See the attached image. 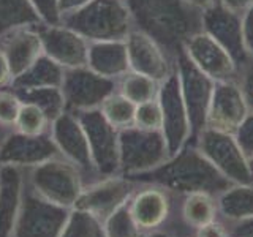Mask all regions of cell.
Instances as JSON below:
<instances>
[{
  "mask_svg": "<svg viewBox=\"0 0 253 237\" xmlns=\"http://www.w3.org/2000/svg\"><path fill=\"white\" fill-rule=\"evenodd\" d=\"M142 237H169V236L162 234V233H154V234H150V236H142Z\"/></svg>",
  "mask_w": 253,
  "mask_h": 237,
  "instance_id": "cell-47",
  "label": "cell"
},
{
  "mask_svg": "<svg viewBox=\"0 0 253 237\" xmlns=\"http://www.w3.org/2000/svg\"><path fill=\"white\" fill-rule=\"evenodd\" d=\"M60 26L71 29L87 41L125 40L134 29L124 0H92L75 11L62 14Z\"/></svg>",
  "mask_w": 253,
  "mask_h": 237,
  "instance_id": "cell-3",
  "label": "cell"
},
{
  "mask_svg": "<svg viewBox=\"0 0 253 237\" xmlns=\"http://www.w3.org/2000/svg\"><path fill=\"white\" fill-rule=\"evenodd\" d=\"M38 29L19 27L0 37V47L8 60L11 81L22 75L40 55L44 54Z\"/></svg>",
  "mask_w": 253,
  "mask_h": 237,
  "instance_id": "cell-20",
  "label": "cell"
},
{
  "mask_svg": "<svg viewBox=\"0 0 253 237\" xmlns=\"http://www.w3.org/2000/svg\"><path fill=\"white\" fill-rule=\"evenodd\" d=\"M29 185L43 199L73 209L84 190L81 172L63 157H55L29 168Z\"/></svg>",
  "mask_w": 253,
  "mask_h": 237,
  "instance_id": "cell-4",
  "label": "cell"
},
{
  "mask_svg": "<svg viewBox=\"0 0 253 237\" xmlns=\"http://www.w3.org/2000/svg\"><path fill=\"white\" fill-rule=\"evenodd\" d=\"M70 210L38 196L26 179L21 209L11 237H59Z\"/></svg>",
  "mask_w": 253,
  "mask_h": 237,
  "instance_id": "cell-9",
  "label": "cell"
},
{
  "mask_svg": "<svg viewBox=\"0 0 253 237\" xmlns=\"http://www.w3.org/2000/svg\"><path fill=\"white\" fill-rule=\"evenodd\" d=\"M59 237H106L103 221L92 213L71 209Z\"/></svg>",
  "mask_w": 253,
  "mask_h": 237,
  "instance_id": "cell-29",
  "label": "cell"
},
{
  "mask_svg": "<svg viewBox=\"0 0 253 237\" xmlns=\"http://www.w3.org/2000/svg\"><path fill=\"white\" fill-rule=\"evenodd\" d=\"M128 205L134 221L144 231L163 223L168 213V196L162 192V188H157V185L149 187L134 195L128 201Z\"/></svg>",
  "mask_w": 253,
  "mask_h": 237,
  "instance_id": "cell-23",
  "label": "cell"
},
{
  "mask_svg": "<svg viewBox=\"0 0 253 237\" xmlns=\"http://www.w3.org/2000/svg\"><path fill=\"white\" fill-rule=\"evenodd\" d=\"M188 3H192L193 6L200 8V10H204V8H208L209 5H212L215 0H187Z\"/></svg>",
  "mask_w": 253,
  "mask_h": 237,
  "instance_id": "cell-45",
  "label": "cell"
},
{
  "mask_svg": "<svg viewBox=\"0 0 253 237\" xmlns=\"http://www.w3.org/2000/svg\"><path fill=\"white\" fill-rule=\"evenodd\" d=\"M220 210L231 220L253 217V184L233 185L218 196Z\"/></svg>",
  "mask_w": 253,
  "mask_h": 237,
  "instance_id": "cell-28",
  "label": "cell"
},
{
  "mask_svg": "<svg viewBox=\"0 0 253 237\" xmlns=\"http://www.w3.org/2000/svg\"><path fill=\"white\" fill-rule=\"evenodd\" d=\"M14 126L16 131L22 134L38 136V134L47 133V126H51V122L38 106L32 105V103H21L18 120Z\"/></svg>",
  "mask_w": 253,
  "mask_h": 237,
  "instance_id": "cell-33",
  "label": "cell"
},
{
  "mask_svg": "<svg viewBox=\"0 0 253 237\" xmlns=\"http://www.w3.org/2000/svg\"><path fill=\"white\" fill-rule=\"evenodd\" d=\"M234 226L229 229L228 236L229 237H253V217L234 220Z\"/></svg>",
  "mask_w": 253,
  "mask_h": 237,
  "instance_id": "cell-39",
  "label": "cell"
},
{
  "mask_svg": "<svg viewBox=\"0 0 253 237\" xmlns=\"http://www.w3.org/2000/svg\"><path fill=\"white\" fill-rule=\"evenodd\" d=\"M106 237H142V229L134 221L128 202L121 205L103 223Z\"/></svg>",
  "mask_w": 253,
  "mask_h": 237,
  "instance_id": "cell-32",
  "label": "cell"
},
{
  "mask_svg": "<svg viewBox=\"0 0 253 237\" xmlns=\"http://www.w3.org/2000/svg\"><path fill=\"white\" fill-rule=\"evenodd\" d=\"M133 26L150 37L174 63L184 46L203 30V10L187 0H124Z\"/></svg>",
  "mask_w": 253,
  "mask_h": 237,
  "instance_id": "cell-1",
  "label": "cell"
},
{
  "mask_svg": "<svg viewBox=\"0 0 253 237\" xmlns=\"http://www.w3.org/2000/svg\"><path fill=\"white\" fill-rule=\"evenodd\" d=\"M21 109V100L13 90H0V126H14Z\"/></svg>",
  "mask_w": 253,
  "mask_h": 237,
  "instance_id": "cell-35",
  "label": "cell"
},
{
  "mask_svg": "<svg viewBox=\"0 0 253 237\" xmlns=\"http://www.w3.org/2000/svg\"><path fill=\"white\" fill-rule=\"evenodd\" d=\"M134 185L136 184L125 176H114L92 182L89 187H84L73 209L89 212L105 223L111 213L130 201Z\"/></svg>",
  "mask_w": 253,
  "mask_h": 237,
  "instance_id": "cell-13",
  "label": "cell"
},
{
  "mask_svg": "<svg viewBox=\"0 0 253 237\" xmlns=\"http://www.w3.org/2000/svg\"><path fill=\"white\" fill-rule=\"evenodd\" d=\"M134 125L146 130H162V109L157 98L136 106Z\"/></svg>",
  "mask_w": 253,
  "mask_h": 237,
  "instance_id": "cell-34",
  "label": "cell"
},
{
  "mask_svg": "<svg viewBox=\"0 0 253 237\" xmlns=\"http://www.w3.org/2000/svg\"><path fill=\"white\" fill-rule=\"evenodd\" d=\"M24 169L0 163V237H11L14 229L26 187Z\"/></svg>",
  "mask_w": 253,
  "mask_h": 237,
  "instance_id": "cell-21",
  "label": "cell"
},
{
  "mask_svg": "<svg viewBox=\"0 0 253 237\" xmlns=\"http://www.w3.org/2000/svg\"><path fill=\"white\" fill-rule=\"evenodd\" d=\"M249 169H250V176H252V184H253V157L249 158Z\"/></svg>",
  "mask_w": 253,
  "mask_h": 237,
  "instance_id": "cell-46",
  "label": "cell"
},
{
  "mask_svg": "<svg viewBox=\"0 0 253 237\" xmlns=\"http://www.w3.org/2000/svg\"><path fill=\"white\" fill-rule=\"evenodd\" d=\"M184 52L212 81H239L236 62L206 32H198L184 46Z\"/></svg>",
  "mask_w": 253,
  "mask_h": 237,
  "instance_id": "cell-16",
  "label": "cell"
},
{
  "mask_svg": "<svg viewBox=\"0 0 253 237\" xmlns=\"http://www.w3.org/2000/svg\"><path fill=\"white\" fill-rule=\"evenodd\" d=\"M101 113L108 118V122L116 126L117 130L126 128V126L134 125V113H136V105L131 103L128 98L119 92H114L113 95L101 103Z\"/></svg>",
  "mask_w": 253,
  "mask_h": 237,
  "instance_id": "cell-30",
  "label": "cell"
},
{
  "mask_svg": "<svg viewBox=\"0 0 253 237\" xmlns=\"http://www.w3.org/2000/svg\"><path fill=\"white\" fill-rule=\"evenodd\" d=\"M249 113L250 108L239 81L215 82L208 113V126L234 134Z\"/></svg>",
  "mask_w": 253,
  "mask_h": 237,
  "instance_id": "cell-14",
  "label": "cell"
},
{
  "mask_svg": "<svg viewBox=\"0 0 253 237\" xmlns=\"http://www.w3.org/2000/svg\"><path fill=\"white\" fill-rule=\"evenodd\" d=\"M92 0H59V8H60V14H65L70 11H75L78 8H81L87 5Z\"/></svg>",
  "mask_w": 253,
  "mask_h": 237,
  "instance_id": "cell-42",
  "label": "cell"
},
{
  "mask_svg": "<svg viewBox=\"0 0 253 237\" xmlns=\"http://www.w3.org/2000/svg\"><path fill=\"white\" fill-rule=\"evenodd\" d=\"M63 71L65 68L60 67L46 54L32 63L22 75L14 78L11 81L13 89H37V87H62Z\"/></svg>",
  "mask_w": 253,
  "mask_h": 237,
  "instance_id": "cell-24",
  "label": "cell"
},
{
  "mask_svg": "<svg viewBox=\"0 0 253 237\" xmlns=\"http://www.w3.org/2000/svg\"><path fill=\"white\" fill-rule=\"evenodd\" d=\"M157 100L162 109V133L166 139L169 157H172L188 144L192 136L187 106L180 92L176 68L163 82H160Z\"/></svg>",
  "mask_w": 253,
  "mask_h": 237,
  "instance_id": "cell-12",
  "label": "cell"
},
{
  "mask_svg": "<svg viewBox=\"0 0 253 237\" xmlns=\"http://www.w3.org/2000/svg\"><path fill=\"white\" fill-rule=\"evenodd\" d=\"M242 35L245 49L253 62V5L242 13Z\"/></svg>",
  "mask_w": 253,
  "mask_h": 237,
  "instance_id": "cell-38",
  "label": "cell"
},
{
  "mask_svg": "<svg viewBox=\"0 0 253 237\" xmlns=\"http://www.w3.org/2000/svg\"><path fill=\"white\" fill-rule=\"evenodd\" d=\"M169 158L162 130H146L136 125L119 130V163L121 176L144 172Z\"/></svg>",
  "mask_w": 253,
  "mask_h": 237,
  "instance_id": "cell-5",
  "label": "cell"
},
{
  "mask_svg": "<svg viewBox=\"0 0 253 237\" xmlns=\"http://www.w3.org/2000/svg\"><path fill=\"white\" fill-rule=\"evenodd\" d=\"M87 67L105 78L117 79L130 71L125 40L89 41Z\"/></svg>",
  "mask_w": 253,
  "mask_h": 237,
  "instance_id": "cell-22",
  "label": "cell"
},
{
  "mask_svg": "<svg viewBox=\"0 0 253 237\" xmlns=\"http://www.w3.org/2000/svg\"><path fill=\"white\" fill-rule=\"evenodd\" d=\"M225 6H228L229 10L237 11V13H244L247 8H250L253 5V0H220Z\"/></svg>",
  "mask_w": 253,
  "mask_h": 237,
  "instance_id": "cell-43",
  "label": "cell"
},
{
  "mask_svg": "<svg viewBox=\"0 0 253 237\" xmlns=\"http://www.w3.org/2000/svg\"><path fill=\"white\" fill-rule=\"evenodd\" d=\"M174 68H176V73L179 76L180 92L188 113L190 133H192L190 142H195L198 134L208 126V113L215 81H212L208 75H204L188 59V55L184 51L174 60Z\"/></svg>",
  "mask_w": 253,
  "mask_h": 237,
  "instance_id": "cell-8",
  "label": "cell"
},
{
  "mask_svg": "<svg viewBox=\"0 0 253 237\" xmlns=\"http://www.w3.org/2000/svg\"><path fill=\"white\" fill-rule=\"evenodd\" d=\"M6 82H11V73H10V67H8V60L5 57L2 47H0V85H5Z\"/></svg>",
  "mask_w": 253,
  "mask_h": 237,
  "instance_id": "cell-44",
  "label": "cell"
},
{
  "mask_svg": "<svg viewBox=\"0 0 253 237\" xmlns=\"http://www.w3.org/2000/svg\"><path fill=\"white\" fill-rule=\"evenodd\" d=\"M49 133L59 149L60 157L75 164L81 174H97L92 161L89 142L75 113L63 111L57 118L51 122Z\"/></svg>",
  "mask_w": 253,
  "mask_h": 237,
  "instance_id": "cell-15",
  "label": "cell"
},
{
  "mask_svg": "<svg viewBox=\"0 0 253 237\" xmlns=\"http://www.w3.org/2000/svg\"><path fill=\"white\" fill-rule=\"evenodd\" d=\"M158 90H160V82L131 70L117 79V92L136 106L155 100L158 97Z\"/></svg>",
  "mask_w": 253,
  "mask_h": 237,
  "instance_id": "cell-27",
  "label": "cell"
},
{
  "mask_svg": "<svg viewBox=\"0 0 253 237\" xmlns=\"http://www.w3.org/2000/svg\"><path fill=\"white\" fill-rule=\"evenodd\" d=\"M203 32L211 35L231 55L239 70V78L253 67V62L244 44L241 13L229 10L220 0H215L203 10Z\"/></svg>",
  "mask_w": 253,
  "mask_h": 237,
  "instance_id": "cell-10",
  "label": "cell"
},
{
  "mask_svg": "<svg viewBox=\"0 0 253 237\" xmlns=\"http://www.w3.org/2000/svg\"><path fill=\"white\" fill-rule=\"evenodd\" d=\"M130 70L163 82L174 71V63L152 38L133 29L125 38Z\"/></svg>",
  "mask_w": 253,
  "mask_h": 237,
  "instance_id": "cell-18",
  "label": "cell"
},
{
  "mask_svg": "<svg viewBox=\"0 0 253 237\" xmlns=\"http://www.w3.org/2000/svg\"><path fill=\"white\" fill-rule=\"evenodd\" d=\"M213 196L204 193L188 195L184 205V217L190 226L201 228L208 223H212L215 218L217 207L213 204Z\"/></svg>",
  "mask_w": 253,
  "mask_h": 237,
  "instance_id": "cell-31",
  "label": "cell"
},
{
  "mask_svg": "<svg viewBox=\"0 0 253 237\" xmlns=\"http://www.w3.org/2000/svg\"><path fill=\"white\" fill-rule=\"evenodd\" d=\"M239 82L244 89L245 98H247V103H249V108H250V111H253V67L241 75Z\"/></svg>",
  "mask_w": 253,
  "mask_h": 237,
  "instance_id": "cell-40",
  "label": "cell"
},
{
  "mask_svg": "<svg viewBox=\"0 0 253 237\" xmlns=\"http://www.w3.org/2000/svg\"><path fill=\"white\" fill-rule=\"evenodd\" d=\"M0 142H2V141H0Z\"/></svg>",
  "mask_w": 253,
  "mask_h": 237,
  "instance_id": "cell-48",
  "label": "cell"
},
{
  "mask_svg": "<svg viewBox=\"0 0 253 237\" xmlns=\"http://www.w3.org/2000/svg\"><path fill=\"white\" fill-rule=\"evenodd\" d=\"M237 144L241 146L242 152L245 157L250 158L253 157V111L247 114V117L244 118V122L239 125V128L234 133Z\"/></svg>",
  "mask_w": 253,
  "mask_h": 237,
  "instance_id": "cell-37",
  "label": "cell"
},
{
  "mask_svg": "<svg viewBox=\"0 0 253 237\" xmlns=\"http://www.w3.org/2000/svg\"><path fill=\"white\" fill-rule=\"evenodd\" d=\"M60 90L67 111L76 113L100 108L109 95L117 92V81L95 73L87 65L65 68Z\"/></svg>",
  "mask_w": 253,
  "mask_h": 237,
  "instance_id": "cell-11",
  "label": "cell"
},
{
  "mask_svg": "<svg viewBox=\"0 0 253 237\" xmlns=\"http://www.w3.org/2000/svg\"><path fill=\"white\" fill-rule=\"evenodd\" d=\"M30 0H0V37L19 27H42Z\"/></svg>",
  "mask_w": 253,
  "mask_h": 237,
  "instance_id": "cell-25",
  "label": "cell"
},
{
  "mask_svg": "<svg viewBox=\"0 0 253 237\" xmlns=\"http://www.w3.org/2000/svg\"><path fill=\"white\" fill-rule=\"evenodd\" d=\"M16 97L21 100V103H32L38 106L52 122L57 118L65 108V100H63L62 90L59 87H37V89H13Z\"/></svg>",
  "mask_w": 253,
  "mask_h": 237,
  "instance_id": "cell-26",
  "label": "cell"
},
{
  "mask_svg": "<svg viewBox=\"0 0 253 237\" xmlns=\"http://www.w3.org/2000/svg\"><path fill=\"white\" fill-rule=\"evenodd\" d=\"M42 37L43 51L47 57L63 68H78L87 65L89 41L65 26H42L38 29Z\"/></svg>",
  "mask_w": 253,
  "mask_h": 237,
  "instance_id": "cell-19",
  "label": "cell"
},
{
  "mask_svg": "<svg viewBox=\"0 0 253 237\" xmlns=\"http://www.w3.org/2000/svg\"><path fill=\"white\" fill-rule=\"evenodd\" d=\"M134 184L157 185L179 193H204L220 196L234 184L226 179L193 142H188L176 155L154 169L125 176Z\"/></svg>",
  "mask_w": 253,
  "mask_h": 237,
  "instance_id": "cell-2",
  "label": "cell"
},
{
  "mask_svg": "<svg viewBox=\"0 0 253 237\" xmlns=\"http://www.w3.org/2000/svg\"><path fill=\"white\" fill-rule=\"evenodd\" d=\"M35 11L38 13L43 26H60V8L59 0H30Z\"/></svg>",
  "mask_w": 253,
  "mask_h": 237,
  "instance_id": "cell-36",
  "label": "cell"
},
{
  "mask_svg": "<svg viewBox=\"0 0 253 237\" xmlns=\"http://www.w3.org/2000/svg\"><path fill=\"white\" fill-rule=\"evenodd\" d=\"M196 237H229V236L220 225H217L215 221H212V223L198 228Z\"/></svg>",
  "mask_w": 253,
  "mask_h": 237,
  "instance_id": "cell-41",
  "label": "cell"
},
{
  "mask_svg": "<svg viewBox=\"0 0 253 237\" xmlns=\"http://www.w3.org/2000/svg\"><path fill=\"white\" fill-rule=\"evenodd\" d=\"M75 114L85 133L92 161L100 179L121 176L119 130L108 122L100 108L76 111Z\"/></svg>",
  "mask_w": 253,
  "mask_h": 237,
  "instance_id": "cell-6",
  "label": "cell"
},
{
  "mask_svg": "<svg viewBox=\"0 0 253 237\" xmlns=\"http://www.w3.org/2000/svg\"><path fill=\"white\" fill-rule=\"evenodd\" d=\"M193 144L234 185L252 184L249 158L242 152L233 133L206 126Z\"/></svg>",
  "mask_w": 253,
  "mask_h": 237,
  "instance_id": "cell-7",
  "label": "cell"
},
{
  "mask_svg": "<svg viewBox=\"0 0 253 237\" xmlns=\"http://www.w3.org/2000/svg\"><path fill=\"white\" fill-rule=\"evenodd\" d=\"M55 157H60V152L51 138V133L30 136L16 131L0 142V163L3 164L32 168Z\"/></svg>",
  "mask_w": 253,
  "mask_h": 237,
  "instance_id": "cell-17",
  "label": "cell"
}]
</instances>
